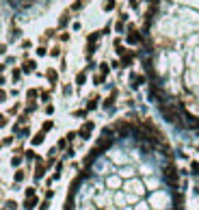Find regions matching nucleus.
Instances as JSON below:
<instances>
[{"label": "nucleus", "instance_id": "f257e3e1", "mask_svg": "<svg viewBox=\"0 0 199 210\" xmlns=\"http://www.w3.org/2000/svg\"><path fill=\"white\" fill-rule=\"evenodd\" d=\"M65 210H182L173 158L165 160L162 171L121 165L117 130L104 128L85 158V171L71 182Z\"/></svg>", "mask_w": 199, "mask_h": 210}, {"label": "nucleus", "instance_id": "f03ea898", "mask_svg": "<svg viewBox=\"0 0 199 210\" xmlns=\"http://www.w3.org/2000/svg\"><path fill=\"white\" fill-rule=\"evenodd\" d=\"M128 31H130V33H128V43H132V45H136V43H141V41H143V37H141V33H139V31H136V28H134L132 24L128 26Z\"/></svg>", "mask_w": 199, "mask_h": 210}, {"label": "nucleus", "instance_id": "7ed1b4c3", "mask_svg": "<svg viewBox=\"0 0 199 210\" xmlns=\"http://www.w3.org/2000/svg\"><path fill=\"white\" fill-rule=\"evenodd\" d=\"M91 132H93V121H85V124H82V128L78 130V136L87 141V139L91 136Z\"/></svg>", "mask_w": 199, "mask_h": 210}, {"label": "nucleus", "instance_id": "20e7f679", "mask_svg": "<svg viewBox=\"0 0 199 210\" xmlns=\"http://www.w3.org/2000/svg\"><path fill=\"white\" fill-rule=\"evenodd\" d=\"M143 82H145V76H141V74H132L130 76V87L132 89H139Z\"/></svg>", "mask_w": 199, "mask_h": 210}, {"label": "nucleus", "instance_id": "39448f33", "mask_svg": "<svg viewBox=\"0 0 199 210\" xmlns=\"http://www.w3.org/2000/svg\"><path fill=\"white\" fill-rule=\"evenodd\" d=\"M45 176V165H43V162L37 158V169H35V182H39L41 178Z\"/></svg>", "mask_w": 199, "mask_h": 210}, {"label": "nucleus", "instance_id": "423d86ee", "mask_svg": "<svg viewBox=\"0 0 199 210\" xmlns=\"http://www.w3.org/2000/svg\"><path fill=\"white\" fill-rule=\"evenodd\" d=\"M132 61H134V52H126V54H121V67H130L132 65Z\"/></svg>", "mask_w": 199, "mask_h": 210}, {"label": "nucleus", "instance_id": "0eeeda50", "mask_svg": "<svg viewBox=\"0 0 199 210\" xmlns=\"http://www.w3.org/2000/svg\"><path fill=\"white\" fill-rule=\"evenodd\" d=\"M115 100H117V89H113V91H110V96L104 100V108H108V110H110V108H113V104H115Z\"/></svg>", "mask_w": 199, "mask_h": 210}, {"label": "nucleus", "instance_id": "6e6552de", "mask_svg": "<svg viewBox=\"0 0 199 210\" xmlns=\"http://www.w3.org/2000/svg\"><path fill=\"white\" fill-rule=\"evenodd\" d=\"M35 67H37L35 61H26V63H24V67H22V72H24V74H33V72H35Z\"/></svg>", "mask_w": 199, "mask_h": 210}, {"label": "nucleus", "instance_id": "1a4fd4ad", "mask_svg": "<svg viewBox=\"0 0 199 210\" xmlns=\"http://www.w3.org/2000/svg\"><path fill=\"white\" fill-rule=\"evenodd\" d=\"M48 80H50V85H52V89L56 87V80H59V74H56V69H48Z\"/></svg>", "mask_w": 199, "mask_h": 210}, {"label": "nucleus", "instance_id": "9d476101", "mask_svg": "<svg viewBox=\"0 0 199 210\" xmlns=\"http://www.w3.org/2000/svg\"><path fill=\"white\" fill-rule=\"evenodd\" d=\"M85 82H87V69H82V72H78V74H76V85H78V87H82Z\"/></svg>", "mask_w": 199, "mask_h": 210}, {"label": "nucleus", "instance_id": "9b49d317", "mask_svg": "<svg viewBox=\"0 0 199 210\" xmlns=\"http://www.w3.org/2000/svg\"><path fill=\"white\" fill-rule=\"evenodd\" d=\"M43 139H45V132H43V130H39V132L33 136V141H31V143H33V145H39V143H43Z\"/></svg>", "mask_w": 199, "mask_h": 210}, {"label": "nucleus", "instance_id": "f8f14e48", "mask_svg": "<svg viewBox=\"0 0 199 210\" xmlns=\"http://www.w3.org/2000/svg\"><path fill=\"white\" fill-rule=\"evenodd\" d=\"M37 206V197L33 195V197H26V201H24V208H26V210H33Z\"/></svg>", "mask_w": 199, "mask_h": 210}, {"label": "nucleus", "instance_id": "ddd939ff", "mask_svg": "<svg viewBox=\"0 0 199 210\" xmlns=\"http://www.w3.org/2000/svg\"><path fill=\"white\" fill-rule=\"evenodd\" d=\"M97 102H100V98L97 96H91V100L87 102V110H95L97 108Z\"/></svg>", "mask_w": 199, "mask_h": 210}, {"label": "nucleus", "instance_id": "4468645a", "mask_svg": "<svg viewBox=\"0 0 199 210\" xmlns=\"http://www.w3.org/2000/svg\"><path fill=\"white\" fill-rule=\"evenodd\" d=\"M67 24H69V11H65V13L61 15V20H59V26H61V28H65Z\"/></svg>", "mask_w": 199, "mask_h": 210}, {"label": "nucleus", "instance_id": "2eb2a0df", "mask_svg": "<svg viewBox=\"0 0 199 210\" xmlns=\"http://www.w3.org/2000/svg\"><path fill=\"white\" fill-rule=\"evenodd\" d=\"M100 37H102V33L95 31V33H91V35L87 37V43H97V39H100Z\"/></svg>", "mask_w": 199, "mask_h": 210}, {"label": "nucleus", "instance_id": "dca6fc26", "mask_svg": "<svg viewBox=\"0 0 199 210\" xmlns=\"http://www.w3.org/2000/svg\"><path fill=\"white\" fill-rule=\"evenodd\" d=\"M190 176L199 178V162H197V160H193V162H190Z\"/></svg>", "mask_w": 199, "mask_h": 210}, {"label": "nucleus", "instance_id": "f3484780", "mask_svg": "<svg viewBox=\"0 0 199 210\" xmlns=\"http://www.w3.org/2000/svg\"><path fill=\"white\" fill-rule=\"evenodd\" d=\"M37 96H39V93H37V89H28V91H26L28 102H35V100H37Z\"/></svg>", "mask_w": 199, "mask_h": 210}, {"label": "nucleus", "instance_id": "a211bd4d", "mask_svg": "<svg viewBox=\"0 0 199 210\" xmlns=\"http://www.w3.org/2000/svg\"><path fill=\"white\" fill-rule=\"evenodd\" d=\"M100 72H102V76H108L110 65H108V63H100Z\"/></svg>", "mask_w": 199, "mask_h": 210}, {"label": "nucleus", "instance_id": "6ab92c4d", "mask_svg": "<svg viewBox=\"0 0 199 210\" xmlns=\"http://www.w3.org/2000/svg\"><path fill=\"white\" fill-rule=\"evenodd\" d=\"M115 31H117V33H123V31H126V22H123V20H119L117 24H115Z\"/></svg>", "mask_w": 199, "mask_h": 210}, {"label": "nucleus", "instance_id": "aec40b11", "mask_svg": "<svg viewBox=\"0 0 199 210\" xmlns=\"http://www.w3.org/2000/svg\"><path fill=\"white\" fill-rule=\"evenodd\" d=\"M102 9H104V11H113V9H115V0H106Z\"/></svg>", "mask_w": 199, "mask_h": 210}, {"label": "nucleus", "instance_id": "412c9836", "mask_svg": "<svg viewBox=\"0 0 199 210\" xmlns=\"http://www.w3.org/2000/svg\"><path fill=\"white\" fill-rule=\"evenodd\" d=\"M85 2H87V0H78V2H74L69 11H78V9H82V5H85Z\"/></svg>", "mask_w": 199, "mask_h": 210}, {"label": "nucleus", "instance_id": "4be33fe9", "mask_svg": "<svg viewBox=\"0 0 199 210\" xmlns=\"http://www.w3.org/2000/svg\"><path fill=\"white\" fill-rule=\"evenodd\" d=\"M52 126H54V124H52V121H50V119H48V121H43V126H41V130H43V132H50V130H52Z\"/></svg>", "mask_w": 199, "mask_h": 210}, {"label": "nucleus", "instance_id": "5701e85b", "mask_svg": "<svg viewBox=\"0 0 199 210\" xmlns=\"http://www.w3.org/2000/svg\"><path fill=\"white\" fill-rule=\"evenodd\" d=\"M20 162H22V156H20V152H17V154H15L13 158H11V165H13V167H17Z\"/></svg>", "mask_w": 199, "mask_h": 210}, {"label": "nucleus", "instance_id": "b1692460", "mask_svg": "<svg viewBox=\"0 0 199 210\" xmlns=\"http://www.w3.org/2000/svg\"><path fill=\"white\" fill-rule=\"evenodd\" d=\"M20 78H22V69H17V67H15V69H13V82H17Z\"/></svg>", "mask_w": 199, "mask_h": 210}, {"label": "nucleus", "instance_id": "393cba45", "mask_svg": "<svg viewBox=\"0 0 199 210\" xmlns=\"http://www.w3.org/2000/svg\"><path fill=\"white\" fill-rule=\"evenodd\" d=\"M24 154H26V158H28V160H37V154H35V150H28V152H24Z\"/></svg>", "mask_w": 199, "mask_h": 210}, {"label": "nucleus", "instance_id": "a878e982", "mask_svg": "<svg viewBox=\"0 0 199 210\" xmlns=\"http://www.w3.org/2000/svg\"><path fill=\"white\" fill-rule=\"evenodd\" d=\"M35 110H37V104H35V102H31V104L26 106V115H31V113H35Z\"/></svg>", "mask_w": 199, "mask_h": 210}, {"label": "nucleus", "instance_id": "bb28decb", "mask_svg": "<svg viewBox=\"0 0 199 210\" xmlns=\"http://www.w3.org/2000/svg\"><path fill=\"white\" fill-rule=\"evenodd\" d=\"M48 54V48H43V45H39L37 48V56H45Z\"/></svg>", "mask_w": 199, "mask_h": 210}, {"label": "nucleus", "instance_id": "cd10ccee", "mask_svg": "<svg viewBox=\"0 0 199 210\" xmlns=\"http://www.w3.org/2000/svg\"><path fill=\"white\" fill-rule=\"evenodd\" d=\"M24 178H26V173H24V171H15V182H22Z\"/></svg>", "mask_w": 199, "mask_h": 210}, {"label": "nucleus", "instance_id": "c85d7f7f", "mask_svg": "<svg viewBox=\"0 0 199 210\" xmlns=\"http://www.w3.org/2000/svg\"><path fill=\"white\" fill-rule=\"evenodd\" d=\"M7 210H17V204H15L13 199H9V201H7Z\"/></svg>", "mask_w": 199, "mask_h": 210}, {"label": "nucleus", "instance_id": "c756f323", "mask_svg": "<svg viewBox=\"0 0 199 210\" xmlns=\"http://www.w3.org/2000/svg\"><path fill=\"white\" fill-rule=\"evenodd\" d=\"M65 145H67V139H61V141L56 143V150H65Z\"/></svg>", "mask_w": 199, "mask_h": 210}, {"label": "nucleus", "instance_id": "7c9ffc66", "mask_svg": "<svg viewBox=\"0 0 199 210\" xmlns=\"http://www.w3.org/2000/svg\"><path fill=\"white\" fill-rule=\"evenodd\" d=\"M76 136H78V132H67V134H65V139H67V141H74Z\"/></svg>", "mask_w": 199, "mask_h": 210}, {"label": "nucleus", "instance_id": "2f4dec72", "mask_svg": "<svg viewBox=\"0 0 199 210\" xmlns=\"http://www.w3.org/2000/svg\"><path fill=\"white\" fill-rule=\"evenodd\" d=\"M104 78H106V76L100 74V76H95V78H93V82H95V85H102V82H104Z\"/></svg>", "mask_w": 199, "mask_h": 210}, {"label": "nucleus", "instance_id": "473e14b6", "mask_svg": "<svg viewBox=\"0 0 199 210\" xmlns=\"http://www.w3.org/2000/svg\"><path fill=\"white\" fill-rule=\"evenodd\" d=\"M17 134H20V136H28L31 130H28V128H22V130H17Z\"/></svg>", "mask_w": 199, "mask_h": 210}, {"label": "nucleus", "instance_id": "72a5a7b5", "mask_svg": "<svg viewBox=\"0 0 199 210\" xmlns=\"http://www.w3.org/2000/svg\"><path fill=\"white\" fill-rule=\"evenodd\" d=\"M35 195V186H28V189H26V197H33Z\"/></svg>", "mask_w": 199, "mask_h": 210}, {"label": "nucleus", "instance_id": "f704fd0d", "mask_svg": "<svg viewBox=\"0 0 199 210\" xmlns=\"http://www.w3.org/2000/svg\"><path fill=\"white\" fill-rule=\"evenodd\" d=\"M100 33H102V37H104V35H108V33H110V24H106V26H104L102 31H100Z\"/></svg>", "mask_w": 199, "mask_h": 210}, {"label": "nucleus", "instance_id": "c9c22d12", "mask_svg": "<svg viewBox=\"0 0 199 210\" xmlns=\"http://www.w3.org/2000/svg\"><path fill=\"white\" fill-rule=\"evenodd\" d=\"M41 100H43V102L50 100V93H48V91H41Z\"/></svg>", "mask_w": 199, "mask_h": 210}, {"label": "nucleus", "instance_id": "e433bc0d", "mask_svg": "<svg viewBox=\"0 0 199 210\" xmlns=\"http://www.w3.org/2000/svg\"><path fill=\"white\" fill-rule=\"evenodd\" d=\"M50 54H52V56H59V54H61V48H52V50H50Z\"/></svg>", "mask_w": 199, "mask_h": 210}, {"label": "nucleus", "instance_id": "4c0bfd02", "mask_svg": "<svg viewBox=\"0 0 199 210\" xmlns=\"http://www.w3.org/2000/svg\"><path fill=\"white\" fill-rule=\"evenodd\" d=\"M45 113H48V115H52V113H54V106H52V104H48V106H45Z\"/></svg>", "mask_w": 199, "mask_h": 210}, {"label": "nucleus", "instance_id": "58836bf2", "mask_svg": "<svg viewBox=\"0 0 199 210\" xmlns=\"http://www.w3.org/2000/svg\"><path fill=\"white\" fill-rule=\"evenodd\" d=\"M74 115H76V117H85V115H87V108H85V110H76Z\"/></svg>", "mask_w": 199, "mask_h": 210}, {"label": "nucleus", "instance_id": "ea45409f", "mask_svg": "<svg viewBox=\"0 0 199 210\" xmlns=\"http://www.w3.org/2000/svg\"><path fill=\"white\" fill-rule=\"evenodd\" d=\"M11 143H13V136H7L5 141H2V145H11Z\"/></svg>", "mask_w": 199, "mask_h": 210}, {"label": "nucleus", "instance_id": "a19ab883", "mask_svg": "<svg viewBox=\"0 0 199 210\" xmlns=\"http://www.w3.org/2000/svg\"><path fill=\"white\" fill-rule=\"evenodd\" d=\"M5 100H7V91L0 89V102H5Z\"/></svg>", "mask_w": 199, "mask_h": 210}, {"label": "nucleus", "instance_id": "79ce46f5", "mask_svg": "<svg viewBox=\"0 0 199 210\" xmlns=\"http://www.w3.org/2000/svg\"><path fill=\"white\" fill-rule=\"evenodd\" d=\"M63 93H65V96H69V93H71V87H69V85H65V87H63Z\"/></svg>", "mask_w": 199, "mask_h": 210}, {"label": "nucleus", "instance_id": "37998d69", "mask_svg": "<svg viewBox=\"0 0 199 210\" xmlns=\"http://www.w3.org/2000/svg\"><path fill=\"white\" fill-rule=\"evenodd\" d=\"M130 7L132 9H139V0H130Z\"/></svg>", "mask_w": 199, "mask_h": 210}, {"label": "nucleus", "instance_id": "c03bdc74", "mask_svg": "<svg viewBox=\"0 0 199 210\" xmlns=\"http://www.w3.org/2000/svg\"><path fill=\"white\" fill-rule=\"evenodd\" d=\"M7 52V43H0V54H5Z\"/></svg>", "mask_w": 199, "mask_h": 210}, {"label": "nucleus", "instance_id": "a18cd8bd", "mask_svg": "<svg viewBox=\"0 0 199 210\" xmlns=\"http://www.w3.org/2000/svg\"><path fill=\"white\" fill-rule=\"evenodd\" d=\"M0 126H7V117H5V115H0Z\"/></svg>", "mask_w": 199, "mask_h": 210}, {"label": "nucleus", "instance_id": "49530a36", "mask_svg": "<svg viewBox=\"0 0 199 210\" xmlns=\"http://www.w3.org/2000/svg\"><path fill=\"white\" fill-rule=\"evenodd\" d=\"M7 80H5V76H2V72H0V85H5Z\"/></svg>", "mask_w": 199, "mask_h": 210}, {"label": "nucleus", "instance_id": "de8ad7c7", "mask_svg": "<svg viewBox=\"0 0 199 210\" xmlns=\"http://www.w3.org/2000/svg\"><path fill=\"white\" fill-rule=\"evenodd\" d=\"M5 67H7L5 63H0V72H5Z\"/></svg>", "mask_w": 199, "mask_h": 210}, {"label": "nucleus", "instance_id": "09e8293b", "mask_svg": "<svg viewBox=\"0 0 199 210\" xmlns=\"http://www.w3.org/2000/svg\"><path fill=\"white\" fill-rule=\"evenodd\" d=\"M0 147H2V143H0Z\"/></svg>", "mask_w": 199, "mask_h": 210}]
</instances>
